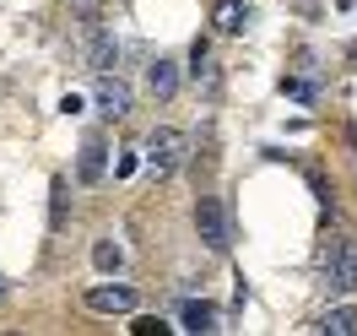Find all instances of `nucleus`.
Returning a JSON list of instances; mask_svg holds the SVG:
<instances>
[{"instance_id":"nucleus-1","label":"nucleus","mask_w":357,"mask_h":336,"mask_svg":"<svg viewBox=\"0 0 357 336\" xmlns=\"http://www.w3.org/2000/svg\"><path fill=\"white\" fill-rule=\"evenodd\" d=\"M184 152H190V136L178 131V125H157V131L146 136V152H141V163H146L152 174H174L178 163H184Z\"/></svg>"},{"instance_id":"nucleus-2","label":"nucleus","mask_w":357,"mask_h":336,"mask_svg":"<svg viewBox=\"0 0 357 336\" xmlns=\"http://www.w3.org/2000/svg\"><path fill=\"white\" fill-rule=\"evenodd\" d=\"M325 288L335 298L357 288V239H347V233H335L331 244H325Z\"/></svg>"},{"instance_id":"nucleus-3","label":"nucleus","mask_w":357,"mask_h":336,"mask_svg":"<svg viewBox=\"0 0 357 336\" xmlns=\"http://www.w3.org/2000/svg\"><path fill=\"white\" fill-rule=\"evenodd\" d=\"M195 233H201V244L211 249V255H227V217H222V201L217 196H201L195 201Z\"/></svg>"},{"instance_id":"nucleus-4","label":"nucleus","mask_w":357,"mask_h":336,"mask_svg":"<svg viewBox=\"0 0 357 336\" xmlns=\"http://www.w3.org/2000/svg\"><path fill=\"white\" fill-rule=\"evenodd\" d=\"M82 304H87L92 314H130L141 298H135L130 282H92V288L82 293Z\"/></svg>"},{"instance_id":"nucleus-5","label":"nucleus","mask_w":357,"mask_h":336,"mask_svg":"<svg viewBox=\"0 0 357 336\" xmlns=\"http://www.w3.org/2000/svg\"><path fill=\"white\" fill-rule=\"evenodd\" d=\"M190 82H195V92H201L206 103L222 98V66L211 60V44H206V38H195V49H190Z\"/></svg>"},{"instance_id":"nucleus-6","label":"nucleus","mask_w":357,"mask_h":336,"mask_svg":"<svg viewBox=\"0 0 357 336\" xmlns=\"http://www.w3.org/2000/svg\"><path fill=\"white\" fill-rule=\"evenodd\" d=\"M92 98H98V114H103V119H125V114H130V87H125V82H119V76H109V71H98V87H92Z\"/></svg>"},{"instance_id":"nucleus-7","label":"nucleus","mask_w":357,"mask_h":336,"mask_svg":"<svg viewBox=\"0 0 357 336\" xmlns=\"http://www.w3.org/2000/svg\"><path fill=\"white\" fill-rule=\"evenodd\" d=\"M178 331H195V336L222 331V314H217V304H206V298H184V304H178Z\"/></svg>"},{"instance_id":"nucleus-8","label":"nucleus","mask_w":357,"mask_h":336,"mask_svg":"<svg viewBox=\"0 0 357 336\" xmlns=\"http://www.w3.org/2000/svg\"><path fill=\"white\" fill-rule=\"evenodd\" d=\"M103 174H109V141H103V136H87V141H82V157H76V180L98 184Z\"/></svg>"},{"instance_id":"nucleus-9","label":"nucleus","mask_w":357,"mask_h":336,"mask_svg":"<svg viewBox=\"0 0 357 336\" xmlns=\"http://www.w3.org/2000/svg\"><path fill=\"white\" fill-rule=\"evenodd\" d=\"M146 92H152L157 103H168L178 92V60H168V54H157L152 71H146Z\"/></svg>"},{"instance_id":"nucleus-10","label":"nucleus","mask_w":357,"mask_h":336,"mask_svg":"<svg viewBox=\"0 0 357 336\" xmlns=\"http://www.w3.org/2000/svg\"><path fill=\"white\" fill-rule=\"evenodd\" d=\"M92 266L103 271V277H119V271H125V249L114 244V239H98V244H92Z\"/></svg>"},{"instance_id":"nucleus-11","label":"nucleus","mask_w":357,"mask_h":336,"mask_svg":"<svg viewBox=\"0 0 357 336\" xmlns=\"http://www.w3.org/2000/svg\"><path fill=\"white\" fill-rule=\"evenodd\" d=\"M319 331L325 336H357V309L352 304H335V309L319 320Z\"/></svg>"},{"instance_id":"nucleus-12","label":"nucleus","mask_w":357,"mask_h":336,"mask_svg":"<svg viewBox=\"0 0 357 336\" xmlns=\"http://www.w3.org/2000/svg\"><path fill=\"white\" fill-rule=\"evenodd\" d=\"M244 22H249L244 0H217V27H222V33H244Z\"/></svg>"},{"instance_id":"nucleus-13","label":"nucleus","mask_w":357,"mask_h":336,"mask_svg":"<svg viewBox=\"0 0 357 336\" xmlns=\"http://www.w3.org/2000/svg\"><path fill=\"white\" fill-rule=\"evenodd\" d=\"M282 92L287 98H298V103H314L319 92H314V82H298V76H282Z\"/></svg>"},{"instance_id":"nucleus-14","label":"nucleus","mask_w":357,"mask_h":336,"mask_svg":"<svg viewBox=\"0 0 357 336\" xmlns=\"http://www.w3.org/2000/svg\"><path fill=\"white\" fill-rule=\"evenodd\" d=\"M49 223L66 228V180H54V201H49Z\"/></svg>"},{"instance_id":"nucleus-15","label":"nucleus","mask_w":357,"mask_h":336,"mask_svg":"<svg viewBox=\"0 0 357 336\" xmlns=\"http://www.w3.org/2000/svg\"><path fill=\"white\" fill-rule=\"evenodd\" d=\"M130 331H135V336H157V331H174V326H162L157 314H141V320H135Z\"/></svg>"},{"instance_id":"nucleus-16","label":"nucleus","mask_w":357,"mask_h":336,"mask_svg":"<svg viewBox=\"0 0 357 336\" xmlns=\"http://www.w3.org/2000/svg\"><path fill=\"white\" fill-rule=\"evenodd\" d=\"M135 168H141V157H135V152H125V157H119V180H130Z\"/></svg>"},{"instance_id":"nucleus-17","label":"nucleus","mask_w":357,"mask_h":336,"mask_svg":"<svg viewBox=\"0 0 357 336\" xmlns=\"http://www.w3.org/2000/svg\"><path fill=\"white\" fill-rule=\"evenodd\" d=\"M70 6H76V11H82V17H87V11H98V6H103V0H70Z\"/></svg>"},{"instance_id":"nucleus-18","label":"nucleus","mask_w":357,"mask_h":336,"mask_svg":"<svg viewBox=\"0 0 357 336\" xmlns=\"http://www.w3.org/2000/svg\"><path fill=\"white\" fill-rule=\"evenodd\" d=\"M0 298H6V282H0Z\"/></svg>"}]
</instances>
